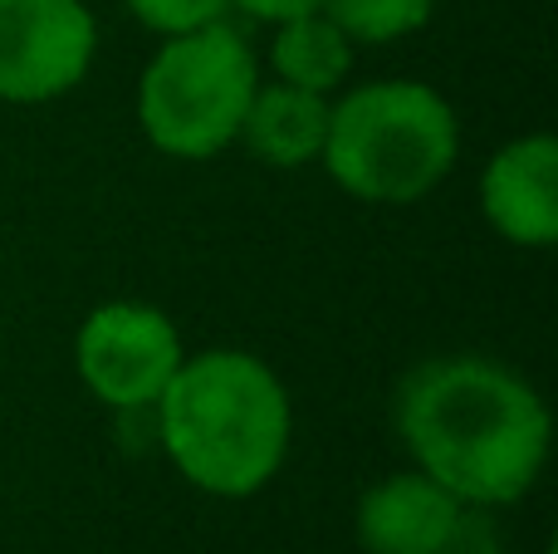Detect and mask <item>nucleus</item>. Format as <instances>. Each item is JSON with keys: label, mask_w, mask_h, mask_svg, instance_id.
I'll return each mask as SVG.
<instances>
[{"label": "nucleus", "mask_w": 558, "mask_h": 554, "mask_svg": "<svg viewBox=\"0 0 558 554\" xmlns=\"http://www.w3.org/2000/svg\"><path fill=\"white\" fill-rule=\"evenodd\" d=\"M397 432L416 471L461 506H510L530 496L549 461L554 418L539 388L481 353L426 359L397 388Z\"/></svg>", "instance_id": "nucleus-1"}, {"label": "nucleus", "mask_w": 558, "mask_h": 554, "mask_svg": "<svg viewBox=\"0 0 558 554\" xmlns=\"http://www.w3.org/2000/svg\"><path fill=\"white\" fill-rule=\"evenodd\" d=\"M153 412L162 451L206 496H255L289 457V393L270 363L245 349L186 353Z\"/></svg>", "instance_id": "nucleus-2"}, {"label": "nucleus", "mask_w": 558, "mask_h": 554, "mask_svg": "<svg viewBox=\"0 0 558 554\" xmlns=\"http://www.w3.org/2000/svg\"><path fill=\"white\" fill-rule=\"evenodd\" d=\"M324 167L367 206H412L451 177L461 157L456 108L422 79H373L328 104Z\"/></svg>", "instance_id": "nucleus-3"}, {"label": "nucleus", "mask_w": 558, "mask_h": 554, "mask_svg": "<svg viewBox=\"0 0 558 554\" xmlns=\"http://www.w3.org/2000/svg\"><path fill=\"white\" fill-rule=\"evenodd\" d=\"M260 84L251 45L226 20L172 35L137 79V123L147 143L182 162H206L241 137Z\"/></svg>", "instance_id": "nucleus-4"}, {"label": "nucleus", "mask_w": 558, "mask_h": 554, "mask_svg": "<svg viewBox=\"0 0 558 554\" xmlns=\"http://www.w3.org/2000/svg\"><path fill=\"white\" fill-rule=\"evenodd\" d=\"M186 349L167 310L143 300H108L74 334V369L84 388L113 412H153Z\"/></svg>", "instance_id": "nucleus-5"}, {"label": "nucleus", "mask_w": 558, "mask_h": 554, "mask_svg": "<svg viewBox=\"0 0 558 554\" xmlns=\"http://www.w3.org/2000/svg\"><path fill=\"white\" fill-rule=\"evenodd\" d=\"M98 49L84 0H0V104H49L84 84Z\"/></svg>", "instance_id": "nucleus-6"}, {"label": "nucleus", "mask_w": 558, "mask_h": 554, "mask_svg": "<svg viewBox=\"0 0 558 554\" xmlns=\"http://www.w3.org/2000/svg\"><path fill=\"white\" fill-rule=\"evenodd\" d=\"M481 212L495 236L524 251L558 241V143L549 133L510 137L481 172Z\"/></svg>", "instance_id": "nucleus-7"}, {"label": "nucleus", "mask_w": 558, "mask_h": 554, "mask_svg": "<svg viewBox=\"0 0 558 554\" xmlns=\"http://www.w3.org/2000/svg\"><path fill=\"white\" fill-rule=\"evenodd\" d=\"M353 526L367 554H446L465 526V506L412 467L367 486Z\"/></svg>", "instance_id": "nucleus-8"}, {"label": "nucleus", "mask_w": 558, "mask_h": 554, "mask_svg": "<svg viewBox=\"0 0 558 554\" xmlns=\"http://www.w3.org/2000/svg\"><path fill=\"white\" fill-rule=\"evenodd\" d=\"M324 137H328V94H308V88L275 79V84H255L235 143L251 147L255 162L294 172V167L318 162Z\"/></svg>", "instance_id": "nucleus-9"}, {"label": "nucleus", "mask_w": 558, "mask_h": 554, "mask_svg": "<svg viewBox=\"0 0 558 554\" xmlns=\"http://www.w3.org/2000/svg\"><path fill=\"white\" fill-rule=\"evenodd\" d=\"M353 39L324 15L308 10L294 15L284 25H275V45H270V69L279 84L308 88V94H333L348 74H353Z\"/></svg>", "instance_id": "nucleus-10"}, {"label": "nucleus", "mask_w": 558, "mask_h": 554, "mask_svg": "<svg viewBox=\"0 0 558 554\" xmlns=\"http://www.w3.org/2000/svg\"><path fill=\"white\" fill-rule=\"evenodd\" d=\"M324 15L353 45H392L436 15V0H324Z\"/></svg>", "instance_id": "nucleus-11"}, {"label": "nucleus", "mask_w": 558, "mask_h": 554, "mask_svg": "<svg viewBox=\"0 0 558 554\" xmlns=\"http://www.w3.org/2000/svg\"><path fill=\"white\" fill-rule=\"evenodd\" d=\"M133 10L137 25H147L153 35L172 39V35H186V29H202V25H216L226 20L231 0H123Z\"/></svg>", "instance_id": "nucleus-12"}, {"label": "nucleus", "mask_w": 558, "mask_h": 554, "mask_svg": "<svg viewBox=\"0 0 558 554\" xmlns=\"http://www.w3.org/2000/svg\"><path fill=\"white\" fill-rule=\"evenodd\" d=\"M231 10H245L251 20H265V25H284L294 15L324 10V0H231Z\"/></svg>", "instance_id": "nucleus-13"}]
</instances>
